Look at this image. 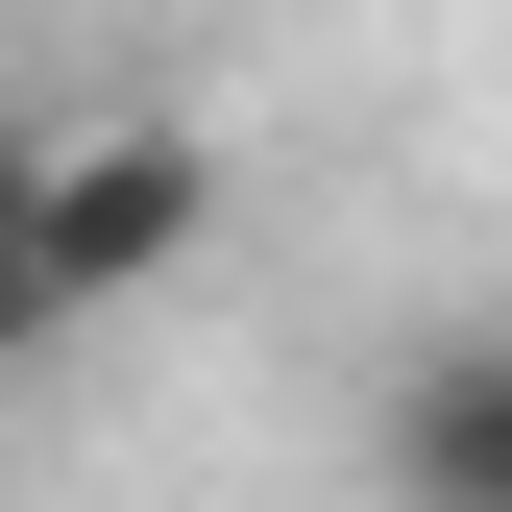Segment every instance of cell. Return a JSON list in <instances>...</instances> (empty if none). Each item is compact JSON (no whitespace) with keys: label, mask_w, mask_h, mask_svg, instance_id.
I'll return each instance as SVG.
<instances>
[{"label":"cell","mask_w":512,"mask_h":512,"mask_svg":"<svg viewBox=\"0 0 512 512\" xmlns=\"http://www.w3.org/2000/svg\"><path fill=\"white\" fill-rule=\"evenodd\" d=\"M196 220H220L196 122H74V147H0V244H25L49 342H74V317H122L147 269H196Z\"/></svg>","instance_id":"1"},{"label":"cell","mask_w":512,"mask_h":512,"mask_svg":"<svg viewBox=\"0 0 512 512\" xmlns=\"http://www.w3.org/2000/svg\"><path fill=\"white\" fill-rule=\"evenodd\" d=\"M366 488L391 512H512V317L391 366V415H366Z\"/></svg>","instance_id":"2"},{"label":"cell","mask_w":512,"mask_h":512,"mask_svg":"<svg viewBox=\"0 0 512 512\" xmlns=\"http://www.w3.org/2000/svg\"><path fill=\"white\" fill-rule=\"evenodd\" d=\"M25 342H49V293H25V244H0V366H25Z\"/></svg>","instance_id":"3"}]
</instances>
